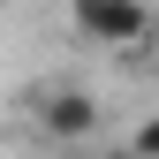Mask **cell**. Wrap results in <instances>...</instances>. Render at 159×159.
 <instances>
[{
    "instance_id": "1",
    "label": "cell",
    "mask_w": 159,
    "mask_h": 159,
    "mask_svg": "<svg viewBox=\"0 0 159 159\" xmlns=\"http://www.w3.org/2000/svg\"><path fill=\"white\" fill-rule=\"evenodd\" d=\"M68 23L84 38H98V46H136L152 30V8L144 0H68Z\"/></svg>"
},
{
    "instance_id": "2",
    "label": "cell",
    "mask_w": 159,
    "mask_h": 159,
    "mask_svg": "<svg viewBox=\"0 0 159 159\" xmlns=\"http://www.w3.org/2000/svg\"><path fill=\"white\" fill-rule=\"evenodd\" d=\"M38 129H46V136H61V144H84V136L98 129V98H91L84 84L46 91V98H38Z\"/></svg>"
},
{
    "instance_id": "3",
    "label": "cell",
    "mask_w": 159,
    "mask_h": 159,
    "mask_svg": "<svg viewBox=\"0 0 159 159\" xmlns=\"http://www.w3.org/2000/svg\"><path fill=\"white\" fill-rule=\"evenodd\" d=\"M129 159H159V114H152L136 136H129Z\"/></svg>"
}]
</instances>
